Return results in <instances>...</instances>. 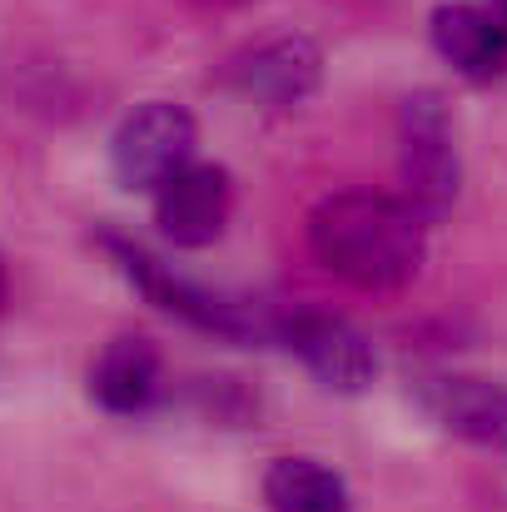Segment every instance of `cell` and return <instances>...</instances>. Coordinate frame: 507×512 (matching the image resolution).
Listing matches in <instances>:
<instances>
[{
	"label": "cell",
	"mask_w": 507,
	"mask_h": 512,
	"mask_svg": "<svg viewBox=\"0 0 507 512\" xmlns=\"http://www.w3.org/2000/svg\"><path fill=\"white\" fill-rule=\"evenodd\" d=\"M279 343L309 368V378L329 393L358 398L373 388L378 378V358L373 343L363 339L348 319L324 314V309H294L279 319Z\"/></svg>",
	"instance_id": "obj_5"
},
{
	"label": "cell",
	"mask_w": 507,
	"mask_h": 512,
	"mask_svg": "<svg viewBox=\"0 0 507 512\" xmlns=\"http://www.w3.org/2000/svg\"><path fill=\"white\" fill-rule=\"evenodd\" d=\"M194 150H199L194 115L174 100H145L120 120V130L110 140V170L125 189L155 194L165 179L194 165Z\"/></svg>",
	"instance_id": "obj_4"
},
{
	"label": "cell",
	"mask_w": 507,
	"mask_h": 512,
	"mask_svg": "<svg viewBox=\"0 0 507 512\" xmlns=\"http://www.w3.org/2000/svg\"><path fill=\"white\" fill-rule=\"evenodd\" d=\"M209 5H249V0H209Z\"/></svg>",
	"instance_id": "obj_12"
},
{
	"label": "cell",
	"mask_w": 507,
	"mask_h": 512,
	"mask_svg": "<svg viewBox=\"0 0 507 512\" xmlns=\"http://www.w3.org/2000/svg\"><path fill=\"white\" fill-rule=\"evenodd\" d=\"M324 85V50L309 35H274L229 65V90L264 110H294Z\"/></svg>",
	"instance_id": "obj_6"
},
{
	"label": "cell",
	"mask_w": 507,
	"mask_h": 512,
	"mask_svg": "<svg viewBox=\"0 0 507 512\" xmlns=\"http://www.w3.org/2000/svg\"><path fill=\"white\" fill-rule=\"evenodd\" d=\"M234 214V184L219 165H184L155 189V224L174 249H209L224 239Z\"/></svg>",
	"instance_id": "obj_7"
},
{
	"label": "cell",
	"mask_w": 507,
	"mask_h": 512,
	"mask_svg": "<svg viewBox=\"0 0 507 512\" xmlns=\"http://www.w3.org/2000/svg\"><path fill=\"white\" fill-rule=\"evenodd\" d=\"M398 179L403 199L438 224L463 189V160H458V135L453 115L438 90H413L398 105Z\"/></svg>",
	"instance_id": "obj_3"
},
{
	"label": "cell",
	"mask_w": 507,
	"mask_h": 512,
	"mask_svg": "<svg viewBox=\"0 0 507 512\" xmlns=\"http://www.w3.org/2000/svg\"><path fill=\"white\" fill-rule=\"evenodd\" d=\"M309 249L348 289L398 294L423 274L428 219L403 194L338 189L309 214Z\"/></svg>",
	"instance_id": "obj_1"
},
{
	"label": "cell",
	"mask_w": 507,
	"mask_h": 512,
	"mask_svg": "<svg viewBox=\"0 0 507 512\" xmlns=\"http://www.w3.org/2000/svg\"><path fill=\"white\" fill-rule=\"evenodd\" d=\"M165 388V363H160V348L145 339V334H120L110 339L95 363H90V398L95 408H105L110 418H140L155 408Z\"/></svg>",
	"instance_id": "obj_9"
},
{
	"label": "cell",
	"mask_w": 507,
	"mask_h": 512,
	"mask_svg": "<svg viewBox=\"0 0 507 512\" xmlns=\"http://www.w3.org/2000/svg\"><path fill=\"white\" fill-rule=\"evenodd\" d=\"M428 35H433V50L463 80L488 85V80H503L507 75V30L493 10L468 5V0H448V5L433 10Z\"/></svg>",
	"instance_id": "obj_10"
},
{
	"label": "cell",
	"mask_w": 507,
	"mask_h": 512,
	"mask_svg": "<svg viewBox=\"0 0 507 512\" xmlns=\"http://www.w3.org/2000/svg\"><path fill=\"white\" fill-rule=\"evenodd\" d=\"M0 304H5V264H0Z\"/></svg>",
	"instance_id": "obj_13"
},
{
	"label": "cell",
	"mask_w": 507,
	"mask_h": 512,
	"mask_svg": "<svg viewBox=\"0 0 507 512\" xmlns=\"http://www.w3.org/2000/svg\"><path fill=\"white\" fill-rule=\"evenodd\" d=\"M418 403L423 413L488 453H507V383L503 378H483V373H438L418 383Z\"/></svg>",
	"instance_id": "obj_8"
},
{
	"label": "cell",
	"mask_w": 507,
	"mask_h": 512,
	"mask_svg": "<svg viewBox=\"0 0 507 512\" xmlns=\"http://www.w3.org/2000/svg\"><path fill=\"white\" fill-rule=\"evenodd\" d=\"M498 5H503V15H498V20H503V30H507V0H498Z\"/></svg>",
	"instance_id": "obj_14"
},
{
	"label": "cell",
	"mask_w": 507,
	"mask_h": 512,
	"mask_svg": "<svg viewBox=\"0 0 507 512\" xmlns=\"http://www.w3.org/2000/svg\"><path fill=\"white\" fill-rule=\"evenodd\" d=\"M100 244L110 249L115 269L169 319H179V324H189L199 334H214L224 343H279V319L284 314H274L269 304L194 284V279L174 274L169 264H160L150 249H140V244H130L120 234H100Z\"/></svg>",
	"instance_id": "obj_2"
},
{
	"label": "cell",
	"mask_w": 507,
	"mask_h": 512,
	"mask_svg": "<svg viewBox=\"0 0 507 512\" xmlns=\"http://www.w3.org/2000/svg\"><path fill=\"white\" fill-rule=\"evenodd\" d=\"M269 512H353L348 483L319 458H274L264 468Z\"/></svg>",
	"instance_id": "obj_11"
}]
</instances>
